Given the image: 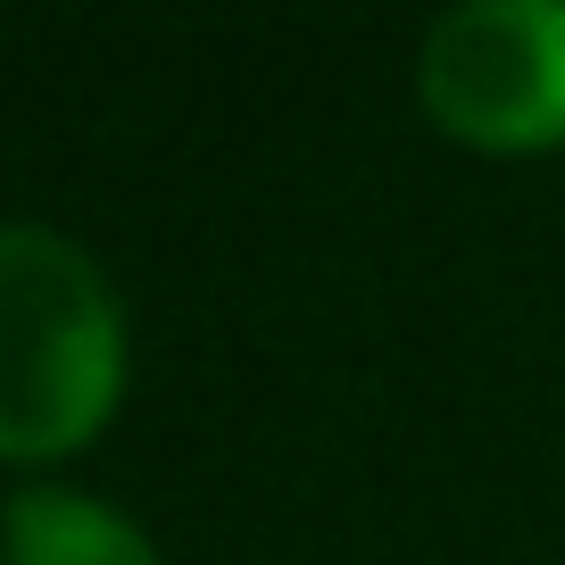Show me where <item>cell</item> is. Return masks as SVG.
I'll use <instances>...</instances> for the list:
<instances>
[{
  "label": "cell",
  "mask_w": 565,
  "mask_h": 565,
  "mask_svg": "<svg viewBox=\"0 0 565 565\" xmlns=\"http://www.w3.org/2000/svg\"><path fill=\"white\" fill-rule=\"evenodd\" d=\"M0 557L9 565H159V548L141 541L134 515L100 508V499L25 482L0 508Z\"/></svg>",
  "instance_id": "obj_3"
},
{
  "label": "cell",
  "mask_w": 565,
  "mask_h": 565,
  "mask_svg": "<svg viewBox=\"0 0 565 565\" xmlns=\"http://www.w3.org/2000/svg\"><path fill=\"white\" fill-rule=\"evenodd\" d=\"M424 108L475 150L565 141V0H466L433 18L416 58Z\"/></svg>",
  "instance_id": "obj_2"
},
{
  "label": "cell",
  "mask_w": 565,
  "mask_h": 565,
  "mask_svg": "<svg viewBox=\"0 0 565 565\" xmlns=\"http://www.w3.org/2000/svg\"><path fill=\"white\" fill-rule=\"evenodd\" d=\"M125 391V308L84 242L0 225V458L92 441Z\"/></svg>",
  "instance_id": "obj_1"
}]
</instances>
